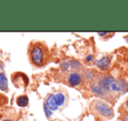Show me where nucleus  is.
I'll return each mask as SVG.
<instances>
[{"label": "nucleus", "mask_w": 128, "mask_h": 121, "mask_svg": "<svg viewBox=\"0 0 128 121\" xmlns=\"http://www.w3.org/2000/svg\"><path fill=\"white\" fill-rule=\"evenodd\" d=\"M29 61L33 66L42 68L50 60V52L46 44L39 41H32L28 48Z\"/></svg>", "instance_id": "nucleus-1"}, {"label": "nucleus", "mask_w": 128, "mask_h": 121, "mask_svg": "<svg viewBox=\"0 0 128 121\" xmlns=\"http://www.w3.org/2000/svg\"><path fill=\"white\" fill-rule=\"evenodd\" d=\"M124 107H125V109L128 111V100L126 101V103L124 104Z\"/></svg>", "instance_id": "nucleus-21"}, {"label": "nucleus", "mask_w": 128, "mask_h": 121, "mask_svg": "<svg viewBox=\"0 0 128 121\" xmlns=\"http://www.w3.org/2000/svg\"><path fill=\"white\" fill-rule=\"evenodd\" d=\"M90 91L93 95H95L98 97H106L107 96V94L104 92V90L101 88V86L98 84L97 82H94L92 84H91L90 85Z\"/></svg>", "instance_id": "nucleus-7"}, {"label": "nucleus", "mask_w": 128, "mask_h": 121, "mask_svg": "<svg viewBox=\"0 0 128 121\" xmlns=\"http://www.w3.org/2000/svg\"><path fill=\"white\" fill-rule=\"evenodd\" d=\"M44 112H46V117H47V118H50V117L52 116V111L49 109V108L47 107V106L46 105V104L44 105Z\"/></svg>", "instance_id": "nucleus-17"}, {"label": "nucleus", "mask_w": 128, "mask_h": 121, "mask_svg": "<svg viewBox=\"0 0 128 121\" xmlns=\"http://www.w3.org/2000/svg\"><path fill=\"white\" fill-rule=\"evenodd\" d=\"M122 121H128V113L124 115V117L122 118Z\"/></svg>", "instance_id": "nucleus-20"}, {"label": "nucleus", "mask_w": 128, "mask_h": 121, "mask_svg": "<svg viewBox=\"0 0 128 121\" xmlns=\"http://www.w3.org/2000/svg\"><path fill=\"white\" fill-rule=\"evenodd\" d=\"M70 68H71V67H70L69 61H63V62L61 63V65H60L61 70H62V71H64V72L67 71Z\"/></svg>", "instance_id": "nucleus-15"}, {"label": "nucleus", "mask_w": 128, "mask_h": 121, "mask_svg": "<svg viewBox=\"0 0 128 121\" xmlns=\"http://www.w3.org/2000/svg\"><path fill=\"white\" fill-rule=\"evenodd\" d=\"M0 90L3 91H8V82L6 75L2 72H0Z\"/></svg>", "instance_id": "nucleus-11"}, {"label": "nucleus", "mask_w": 128, "mask_h": 121, "mask_svg": "<svg viewBox=\"0 0 128 121\" xmlns=\"http://www.w3.org/2000/svg\"><path fill=\"white\" fill-rule=\"evenodd\" d=\"M97 83L101 86L106 94H117L120 93V85L118 80L109 74H100L97 77Z\"/></svg>", "instance_id": "nucleus-3"}, {"label": "nucleus", "mask_w": 128, "mask_h": 121, "mask_svg": "<svg viewBox=\"0 0 128 121\" xmlns=\"http://www.w3.org/2000/svg\"><path fill=\"white\" fill-rule=\"evenodd\" d=\"M8 104V97L3 93H0V107L5 106Z\"/></svg>", "instance_id": "nucleus-14"}, {"label": "nucleus", "mask_w": 128, "mask_h": 121, "mask_svg": "<svg viewBox=\"0 0 128 121\" xmlns=\"http://www.w3.org/2000/svg\"><path fill=\"white\" fill-rule=\"evenodd\" d=\"M54 97H55L56 102H57V104L58 105V107L64 105L66 101V97L64 96V94H63L62 92H56L54 94Z\"/></svg>", "instance_id": "nucleus-10"}, {"label": "nucleus", "mask_w": 128, "mask_h": 121, "mask_svg": "<svg viewBox=\"0 0 128 121\" xmlns=\"http://www.w3.org/2000/svg\"><path fill=\"white\" fill-rule=\"evenodd\" d=\"M111 63H112L111 58L108 55H104L102 58L94 61L95 66L103 72H106L109 69L110 67H111Z\"/></svg>", "instance_id": "nucleus-6"}, {"label": "nucleus", "mask_w": 128, "mask_h": 121, "mask_svg": "<svg viewBox=\"0 0 128 121\" xmlns=\"http://www.w3.org/2000/svg\"><path fill=\"white\" fill-rule=\"evenodd\" d=\"M97 77H98V75H97L94 70L88 69L84 72V78H86V80L88 81V82H91L92 84L94 83L95 81H97Z\"/></svg>", "instance_id": "nucleus-9"}, {"label": "nucleus", "mask_w": 128, "mask_h": 121, "mask_svg": "<svg viewBox=\"0 0 128 121\" xmlns=\"http://www.w3.org/2000/svg\"><path fill=\"white\" fill-rule=\"evenodd\" d=\"M67 84L71 87H78L83 83V75L78 71H72L67 76Z\"/></svg>", "instance_id": "nucleus-5"}, {"label": "nucleus", "mask_w": 128, "mask_h": 121, "mask_svg": "<svg viewBox=\"0 0 128 121\" xmlns=\"http://www.w3.org/2000/svg\"><path fill=\"white\" fill-rule=\"evenodd\" d=\"M126 39V42L128 43V36H127V37H126V39Z\"/></svg>", "instance_id": "nucleus-22"}, {"label": "nucleus", "mask_w": 128, "mask_h": 121, "mask_svg": "<svg viewBox=\"0 0 128 121\" xmlns=\"http://www.w3.org/2000/svg\"><path fill=\"white\" fill-rule=\"evenodd\" d=\"M93 59H94V56H93V55H92V54H90V55H86V57L84 58V61L87 63H91L92 61H93Z\"/></svg>", "instance_id": "nucleus-16"}, {"label": "nucleus", "mask_w": 128, "mask_h": 121, "mask_svg": "<svg viewBox=\"0 0 128 121\" xmlns=\"http://www.w3.org/2000/svg\"><path fill=\"white\" fill-rule=\"evenodd\" d=\"M70 63V67L72 68L75 71H78L82 68V63L80 62L78 60H76V59H72L69 61Z\"/></svg>", "instance_id": "nucleus-13"}, {"label": "nucleus", "mask_w": 128, "mask_h": 121, "mask_svg": "<svg viewBox=\"0 0 128 121\" xmlns=\"http://www.w3.org/2000/svg\"><path fill=\"white\" fill-rule=\"evenodd\" d=\"M44 104H46L51 111H57V110L58 109V105L57 102H56L54 94H49V95L46 97V101H44Z\"/></svg>", "instance_id": "nucleus-8"}, {"label": "nucleus", "mask_w": 128, "mask_h": 121, "mask_svg": "<svg viewBox=\"0 0 128 121\" xmlns=\"http://www.w3.org/2000/svg\"><path fill=\"white\" fill-rule=\"evenodd\" d=\"M91 111L104 119H111L114 117V111L110 104L100 99H95L91 104Z\"/></svg>", "instance_id": "nucleus-2"}, {"label": "nucleus", "mask_w": 128, "mask_h": 121, "mask_svg": "<svg viewBox=\"0 0 128 121\" xmlns=\"http://www.w3.org/2000/svg\"><path fill=\"white\" fill-rule=\"evenodd\" d=\"M109 34H111L110 32H98V35L100 36V37H104V36H107V35H109Z\"/></svg>", "instance_id": "nucleus-19"}, {"label": "nucleus", "mask_w": 128, "mask_h": 121, "mask_svg": "<svg viewBox=\"0 0 128 121\" xmlns=\"http://www.w3.org/2000/svg\"><path fill=\"white\" fill-rule=\"evenodd\" d=\"M2 121H17L16 120V118L15 117H12V116H10V117H5L4 118H3Z\"/></svg>", "instance_id": "nucleus-18"}, {"label": "nucleus", "mask_w": 128, "mask_h": 121, "mask_svg": "<svg viewBox=\"0 0 128 121\" xmlns=\"http://www.w3.org/2000/svg\"><path fill=\"white\" fill-rule=\"evenodd\" d=\"M12 82L16 88H26L29 84V78L22 72H15L12 75Z\"/></svg>", "instance_id": "nucleus-4"}, {"label": "nucleus", "mask_w": 128, "mask_h": 121, "mask_svg": "<svg viewBox=\"0 0 128 121\" xmlns=\"http://www.w3.org/2000/svg\"><path fill=\"white\" fill-rule=\"evenodd\" d=\"M29 102V99L28 97L26 95H22V96H19L17 98V104L20 107H24L28 104Z\"/></svg>", "instance_id": "nucleus-12"}]
</instances>
